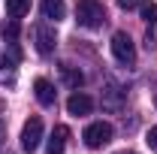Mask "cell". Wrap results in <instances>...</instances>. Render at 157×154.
Returning a JSON list of instances; mask_svg holds the SVG:
<instances>
[{"instance_id":"cell-8","label":"cell","mask_w":157,"mask_h":154,"mask_svg":"<svg viewBox=\"0 0 157 154\" xmlns=\"http://www.w3.org/2000/svg\"><path fill=\"white\" fill-rule=\"evenodd\" d=\"M33 94H36V100L42 103V106H55V85L48 82V79H36L33 82Z\"/></svg>"},{"instance_id":"cell-7","label":"cell","mask_w":157,"mask_h":154,"mask_svg":"<svg viewBox=\"0 0 157 154\" xmlns=\"http://www.w3.org/2000/svg\"><path fill=\"white\" fill-rule=\"evenodd\" d=\"M67 139H70V127L58 124V127L52 130V136H48V154H63V148H67Z\"/></svg>"},{"instance_id":"cell-6","label":"cell","mask_w":157,"mask_h":154,"mask_svg":"<svg viewBox=\"0 0 157 154\" xmlns=\"http://www.w3.org/2000/svg\"><path fill=\"white\" fill-rule=\"evenodd\" d=\"M91 109H94V100L88 94H78L76 91V94L67 100V112H70V115H88Z\"/></svg>"},{"instance_id":"cell-2","label":"cell","mask_w":157,"mask_h":154,"mask_svg":"<svg viewBox=\"0 0 157 154\" xmlns=\"http://www.w3.org/2000/svg\"><path fill=\"white\" fill-rule=\"evenodd\" d=\"M112 55H115V60L124 64V67H133V64H136V45H133V39L127 37L124 30H118L115 37H112Z\"/></svg>"},{"instance_id":"cell-3","label":"cell","mask_w":157,"mask_h":154,"mask_svg":"<svg viewBox=\"0 0 157 154\" xmlns=\"http://www.w3.org/2000/svg\"><path fill=\"white\" fill-rule=\"evenodd\" d=\"M82 139H85L88 148H103V145L112 142V124H106V121H94V124L85 127Z\"/></svg>"},{"instance_id":"cell-9","label":"cell","mask_w":157,"mask_h":154,"mask_svg":"<svg viewBox=\"0 0 157 154\" xmlns=\"http://www.w3.org/2000/svg\"><path fill=\"white\" fill-rule=\"evenodd\" d=\"M60 76H63V85H67V88H73V91H78V88H82V82H85L82 70H78V67H70V64H63V67H60Z\"/></svg>"},{"instance_id":"cell-14","label":"cell","mask_w":157,"mask_h":154,"mask_svg":"<svg viewBox=\"0 0 157 154\" xmlns=\"http://www.w3.org/2000/svg\"><path fill=\"white\" fill-rule=\"evenodd\" d=\"M3 39H6L9 45H15V39H18V18H9L3 24Z\"/></svg>"},{"instance_id":"cell-13","label":"cell","mask_w":157,"mask_h":154,"mask_svg":"<svg viewBox=\"0 0 157 154\" xmlns=\"http://www.w3.org/2000/svg\"><path fill=\"white\" fill-rule=\"evenodd\" d=\"M103 106L112 109V112H118V109H121V91H118V88H109L106 97H103Z\"/></svg>"},{"instance_id":"cell-5","label":"cell","mask_w":157,"mask_h":154,"mask_svg":"<svg viewBox=\"0 0 157 154\" xmlns=\"http://www.w3.org/2000/svg\"><path fill=\"white\" fill-rule=\"evenodd\" d=\"M33 39H36V52L39 55H52L55 45H58V37H55V30H52L48 24H36V27H33Z\"/></svg>"},{"instance_id":"cell-17","label":"cell","mask_w":157,"mask_h":154,"mask_svg":"<svg viewBox=\"0 0 157 154\" xmlns=\"http://www.w3.org/2000/svg\"><path fill=\"white\" fill-rule=\"evenodd\" d=\"M121 154H133V151H121Z\"/></svg>"},{"instance_id":"cell-16","label":"cell","mask_w":157,"mask_h":154,"mask_svg":"<svg viewBox=\"0 0 157 154\" xmlns=\"http://www.w3.org/2000/svg\"><path fill=\"white\" fill-rule=\"evenodd\" d=\"M139 3H142V0H118V6H121V9H136Z\"/></svg>"},{"instance_id":"cell-1","label":"cell","mask_w":157,"mask_h":154,"mask_svg":"<svg viewBox=\"0 0 157 154\" xmlns=\"http://www.w3.org/2000/svg\"><path fill=\"white\" fill-rule=\"evenodd\" d=\"M76 21L78 27H88V30H97L106 24V9H103V3L97 0H78L76 3Z\"/></svg>"},{"instance_id":"cell-11","label":"cell","mask_w":157,"mask_h":154,"mask_svg":"<svg viewBox=\"0 0 157 154\" xmlns=\"http://www.w3.org/2000/svg\"><path fill=\"white\" fill-rule=\"evenodd\" d=\"M6 12H9L12 18L27 15V12H30V0H6Z\"/></svg>"},{"instance_id":"cell-10","label":"cell","mask_w":157,"mask_h":154,"mask_svg":"<svg viewBox=\"0 0 157 154\" xmlns=\"http://www.w3.org/2000/svg\"><path fill=\"white\" fill-rule=\"evenodd\" d=\"M42 15L52 18V21L67 18V6H63V0H42Z\"/></svg>"},{"instance_id":"cell-4","label":"cell","mask_w":157,"mask_h":154,"mask_svg":"<svg viewBox=\"0 0 157 154\" xmlns=\"http://www.w3.org/2000/svg\"><path fill=\"white\" fill-rule=\"evenodd\" d=\"M39 142H42V121L33 115L30 121H24V130H21V148H24L27 154H33L39 148Z\"/></svg>"},{"instance_id":"cell-15","label":"cell","mask_w":157,"mask_h":154,"mask_svg":"<svg viewBox=\"0 0 157 154\" xmlns=\"http://www.w3.org/2000/svg\"><path fill=\"white\" fill-rule=\"evenodd\" d=\"M145 145H148L151 151H157V127H151V130L145 133Z\"/></svg>"},{"instance_id":"cell-12","label":"cell","mask_w":157,"mask_h":154,"mask_svg":"<svg viewBox=\"0 0 157 154\" xmlns=\"http://www.w3.org/2000/svg\"><path fill=\"white\" fill-rule=\"evenodd\" d=\"M139 12H142V18L148 21V27H154V21H157V3L142 0V3H139Z\"/></svg>"}]
</instances>
